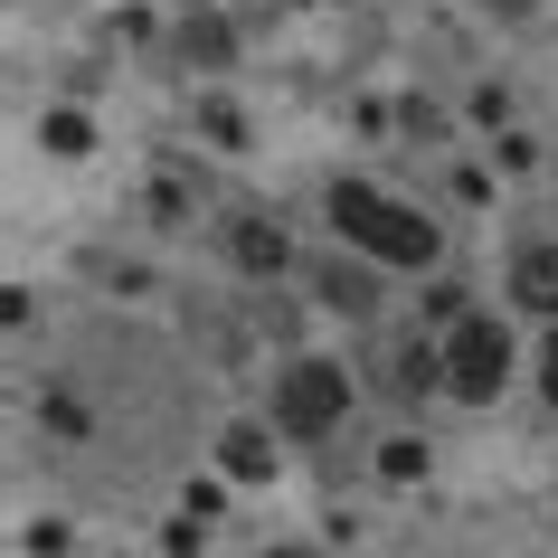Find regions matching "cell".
I'll use <instances>...</instances> for the list:
<instances>
[{
	"instance_id": "cell-1",
	"label": "cell",
	"mask_w": 558,
	"mask_h": 558,
	"mask_svg": "<svg viewBox=\"0 0 558 558\" xmlns=\"http://www.w3.org/2000/svg\"><path fill=\"white\" fill-rule=\"evenodd\" d=\"M331 228L351 236L360 256H379V265H436V228H426V208L379 199L369 180H341V190H331Z\"/></svg>"
},
{
	"instance_id": "cell-2",
	"label": "cell",
	"mask_w": 558,
	"mask_h": 558,
	"mask_svg": "<svg viewBox=\"0 0 558 558\" xmlns=\"http://www.w3.org/2000/svg\"><path fill=\"white\" fill-rule=\"evenodd\" d=\"M341 416H351V369L341 360H294L275 379V426L284 436H331Z\"/></svg>"
},
{
	"instance_id": "cell-3",
	"label": "cell",
	"mask_w": 558,
	"mask_h": 558,
	"mask_svg": "<svg viewBox=\"0 0 558 558\" xmlns=\"http://www.w3.org/2000/svg\"><path fill=\"white\" fill-rule=\"evenodd\" d=\"M501 379H511V331L493 313H464L445 331V388L454 398H501Z\"/></svg>"
},
{
	"instance_id": "cell-4",
	"label": "cell",
	"mask_w": 558,
	"mask_h": 558,
	"mask_svg": "<svg viewBox=\"0 0 558 558\" xmlns=\"http://www.w3.org/2000/svg\"><path fill=\"white\" fill-rule=\"evenodd\" d=\"M228 256L246 265V275H284L294 246H284V228H265V218H236V228H228Z\"/></svg>"
},
{
	"instance_id": "cell-5",
	"label": "cell",
	"mask_w": 558,
	"mask_h": 558,
	"mask_svg": "<svg viewBox=\"0 0 558 558\" xmlns=\"http://www.w3.org/2000/svg\"><path fill=\"white\" fill-rule=\"evenodd\" d=\"M511 294H521L530 313H549V323H558V246H530V256L511 265Z\"/></svg>"
},
{
	"instance_id": "cell-6",
	"label": "cell",
	"mask_w": 558,
	"mask_h": 558,
	"mask_svg": "<svg viewBox=\"0 0 558 558\" xmlns=\"http://www.w3.org/2000/svg\"><path fill=\"white\" fill-rule=\"evenodd\" d=\"M218 464H228L236 483H265V473H275V436H265V426H228V436H218Z\"/></svg>"
},
{
	"instance_id": "cell-7",
	"label": "cell",
	"mask_w": 558,
	"mask_h": 558,
	"mask_svg": "<svg viewBox=\"0 0 558 558\" xmlns=\"http://www.w3.org/2000/svg\"><path fill=\"white\" fill-rule=\"evenodd\" d=\"M323 294H331V313H369V275H351V265H323Z\"/></svg>"
},
{
	"instance_id": "cell-8",
	"label": "cell",
	"mask_w": 558,
	"mask_h": 558,
	"mask_svg": "<svg viewBox=\"0 0 558 558\" xmlns=\"http://www.w3.org/2000/svg\"><path fill=\"white\" fill-rule=\"evenodd\" d=\"M379 473H388V483H416V473H426V445H416V436H388L379 445Z\"/></svg>"
},
{
	"instance_id": "cell-9",
	"label": "cell",
	"mask_w": 558,
	"mask_h": 558,
	"mask_svg": "<svg viewBox=\"0 0 558 558\" xmlns=\"http://www.w3.org/2000/svg\"><path fill=\"white\" fill-rule=\"evenodd\" d=\"M38 143H48V151H66V161H76V151H86L95 133H86V114H48V123H38Z\"/></svg>"
},
{
	"instance_id": "cell-10",
	"label": "cell",
	"mask_w": 558,
	"mask_h": 558,
	"mask_svg": "<svg viewBox=\"0 0 558 558\" xmlns=\"http://www.w3.org/2000/svg\"><path fill=\"white\" fill-rule=\"evenodd\" d=\"M38 416H48V426H58V436H86V408H76V398H66V388H48V398H38Z\"/></svg>"
},
{
	"instance_id": "cell-11",
	"label": "cell",
	"mask_w": 558,
	"mask_h": 558,
	"mask_svg": "<svg viewBox=\"0 0 558 558\" xmlns=\"http://www.w3.org/2000/svg\"><path fill=\"white\" fill-rule=\"evenodd\" d=\"M199 539H208V530H199V511H180V521L161 530V549H171V558H190V549H199Z\"/></svg>"
},
{
	"instance_id": "cell-12",
	"label": "cell",
	"mask_w": 558,
	"mask_h": 558,
	"mask_svg": "<svg viewBox=\"0 0 558 558\" xmlns=\"http://www.w3.org/2000/svg\"><path fill=\"white\" fill-rule=\"evenodd\" d=\"M190 58H208V66H218V58H228V29H208V20H190Z\"/></svg>"
},
{
	"instance_id": "cell-13",
	"label": "cell",
	"mask_w": 558,
	"mask_h": 558,
	"mask_svg": "<svg viewBox=\"0 0 558 558\" xmlns=\"http://www.w3.org/2000/svg\"><path fill=\"white\" fill-rule=\"evenodd\" d=\"M493 161H501V171H530V161H539V143H530V133H501Z\"/></svg>"
},
{
	"instance_id": "cell-14",
	"label": "cell",
	"mask_w": 558,
	"mask_h": 558,
	"mask_svg": "<svg viewBox=\"0 0 558 558\" xmlns=\"http://www.w3.org/2000/svg\"><path fill=\"white\" fill-rule=\"evenodd\" d=\"M218 501H228V493H218V483H199V473H190V493H180V511H199V521H218Z\"/></svg>"
},
{
	"instance_id": "cell-15",
	"label": "cell",
	"mask_w": 558,
	"mask_h": 558,
	"mask_svg": "<svg viewBox=\"0 0 558 558\" xmlns=\"http://www.w3.org/2000/svg\"><path fill=\"white\" fill-rule=\"evenodd\" d=\"M539 388L558 398V331H549V351H539Z\"/></svg>"
},
{
	"instance_id": "cell-16",
	"label": "cell",
	"mask_w": 558,
	"mask_h": 558,
	"mask_svg": "<svg viewBox=\"0 0 558 558\" xmlns=\"http://www.w3.org/2000/svg\"><path fill=\"white\" fill-rule=\"evenodd\" d=\"M190 10H208V0H190Z\"/></svg>"
},
{
	"instance_id": "cell-17",
	"label": "cell",
	"mask_w": 558,
	"mask_h": 558,
	"mask_svg": "<svg viewBox=\"0 0 558 558\" xmlns=\"http://www.w3.org/2000/svg\"><path fill=\"white\" fill-rule=\"evenodd\" d=\"M284 558H303V549H284Z\"/></svg>"
}]
</instances>
